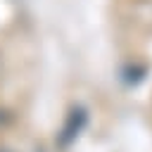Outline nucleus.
I'll use <instances>...</instances> for the list:
<instances>
[{"label":"nucleus","mask_w":152,"mask_h":152,"mask_svg":"<svg viewBox=\"0 0 152 152\" xmlns=\"http://www.w3.org/2000/svg\"><path fill=\"white\" fill-rule=\"evenodd\" d=\"M81 124H83V112H81V109L71 112V114H69V119H66V126L62 128V138H59V142H62V145H66V142L78 133Z\"/></svg>","instance_id":"obj_1"},{"label":"nucleus","mask_w":152,"mask_h":152,"mask_svg":"<svg viewBox=\"0 0 152 152\" xmlns=\"http://www.w3.org/2000/svg\"><path fill=\"white\" fill-rule=\"evenodd\" d=\"M0 152H10V150H0Z\"/></svg>","instance_id":"obj_2"}]
</instances>
